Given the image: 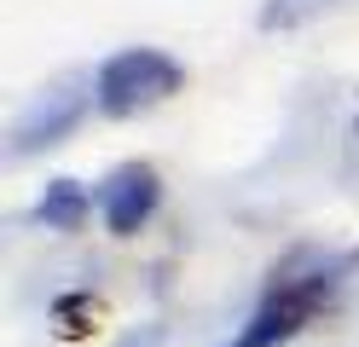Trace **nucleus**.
Masks as SVG:
<instances>
[{
  "label": "nucleus",
  "mask_w": 359,
  "mask_h": 347,
  "mask_svg": "<svg viewBox=\"0 0 359 347\" xmlns=\"http://www.w3.org/2000/svg\"><path fill=\"white\" fill-rule=\"evenodd\" d=\"M353 261H325V266H313L302 278H273L266 301L238 324V336L226 347H284V341H296L307 324L330 307V295L342 290V272Z\"/></svg>",
  "instance_id": "f257e3e1"
},
{
  "label": "nucleus",
  "mask_w": 359,
  "mask_h": 347,
  "mask_svg": "<svg viewBox=\"0 0 359 347\" xmlns=\"http://www.w3.org/2000/svg\"><path fill=\"white\" fill-rule=\"evenodd\" d=\"M186 87V69H180L163 46H122L93 69V93H99V116L110 122H128L140 110H156L163 99Z\"/></svg>",
  "instance_id": "f03ea898"
},
{
  "label": "nucleus",
  "mask_w": 359,
  "mask_h": 347,
  "mask_svg": "<svg viewBox=\"0 0 359 347\" xmlns=\"http://www.w3.org/2000/svg\"><path fill=\"white\" fill-rule=\"evenodd\" d=\"M87 110H99V93H93V76H81L70 87H53L47 99H35L29 116L18 122L12 133V156H35V151H53L64 145L81 122H87Z\"/></svg>",
  "instance_id": "7ed1b4c3"
},
{
  "label": "nucleus",
  "mask_w": 359,
  "mask_h": 347,
  "mask_svg": "<svg viewBox=\"0 0 359 347\" xmlns=\"http://www.w3.org/2000/svg\"><path fill=\"white\" fill-rule=\"evenodd\" d=\"M163 203V174L151 162H122L110 168L104 185H99V215H104V231L110 238H133Z\"/></svg>",
  "instance_id": "20e7f679"
},
{
  "label": "nucleus",
  "mask_w": 359,
  "mask_h": 347,
  "mask_svg": "<svg viewBox=\"0 0 359 347\" xmlns=\"http://www.w3.org/2000/svg\"><path fill=\"white\" fill-rule=\"evenodd\" d=\"M93 203L99 197H87L81 179H53L47 191H41V203H35V220L47 231H81L87 215H93Z\"/></svg>",
  "instance_id": "39448f33"
},
{
  "label": "nucleus",
  "mask_w": 359,
  "mask_h": 347,
  "mask_svg": "<svg viewBox=\"0 0 359 347\" xmlns=\"http://www.w3.org/2000/svg\"><path fill=\"white\" fill-rule=\"evenodd\" d=\"M336 6H348V0H266L255 23L266 35H273V29H302V23H313L319 12H336Z\"/></svg>",
  "instance_id": "423d86ee"
},
{
  "label": "nucleus",
  "mask_w": 359,
  "mask_h": 347,
  "mask_svg": "<svg viewBox=\"0 0 359 347\" xmlns=\"http://www.w3.org/2000/svg\"><path fill=\"white\" fill-rule=\"evenodd\" d=\"M122 347H151V336H128V341H122Z\"/></svg>",
  "instance_id": "0eeeda50"
}]
</instances>
